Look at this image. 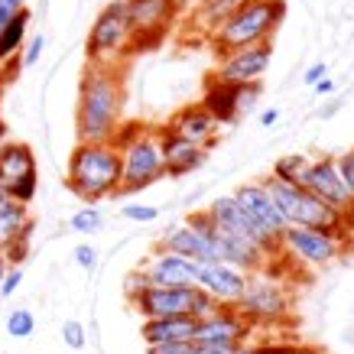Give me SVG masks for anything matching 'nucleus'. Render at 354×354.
I'll return each instance as SVG.
<instances>
[{
  "label": "nucleus",
  "instance_id": "f257e3e1",
  "mask_svg": "<svg viewBox=\"0 0 354 354\" xmlns=\"http://www.w3.org/2000/svg\"><path fill=\"white\" fill-rule=\"evenodd\" d=\"M124 82L118 68L88 65L78 88V143H108L120 127Z\"/></svg>",
  "mask_w": 354,
  "mask_h": 354
},
{
  "label": "nucleus",
  "instance_id": "f03ea898",
  "mask_svg": "<svg viewBox=\"0 0 354 354\" xmlns=\"http://www.w3.org/2000/svg\"><path fill=\"white\" fill-rule=\"evenodd\" d=\"M111 143L120 153V195L143 192L147 185L160 183L166 176L160 147V127L143 124H120Z\"/></svg>",
  "mask_w": 354,
  "mask_h": 354
},
{
  "label": "nucleus",
  "instance_id": "7ed1b4c3",
  "mask_svg": "<svg viewBox=\"0 0 354 354\" xmlns=\"http://www.w3.org/2000/svg\"><path fill=\"white\" fill-rule=\"evenodd\" d=\"M68 189L88 205L120 192V153L114 143H78L65 172Z\"/></svg>",
  "mask_w": 354,
  "mask_h": 354
},
{
  "label": "nucleus",
  "instance_id": "20e7f679",
  "mask_svg": "<svg viewBox=\"0 0 354 354\" xmlns=\"http://www.w3.org/2000/svg\"><path fill=\"white\" fill-rule=\"evenodd\" d=\"M283 17H286V3L283 0H241V7L212 36L215 53L227 55L237 53V49H247V46L270 43V36L277 32Z\"/></svg>",
  "mask_w": 354,
  "mask_h": 354
},
{
  "label": "nucleus",
  "instance_id": "39448f33",
  "mask_svg": "<svg viewBox=\"0 0 354 354\" xmlns=\"http://www.w3.org/2000/svg\"><path fill=\"white\" fill-rule=\"evenodd\" d=\"M260 183H263V189L270 192V198L277 202L279 215L286 218V225L319 227V231H344V218L348 215H342V212L322 205L319 198H312L306 189L290 185V183H279L273 176H263Z\"/></svg>",
  "mask_w": 354,
  "mask_h": 354
},
{
  "label": "nucleus",
  "instance_id": "423d86ee",
  "mask_svg": "<svg viewBox=\"0 0 354 354\" xmlns=\"http://www.w3.org/2000/svg\"><path fill=\"white\" fill-rule=\"evenodd\" d=\"M130 53H133V32H130L124 0H111L108 7L97 13V20L91 23V32H88V59H91V65L118 68Z\"/></svg>",
  "mask_w": 354,
  "mask_h": 354
},
{
  "label": "nucleus",
  "instance_id": "0eeeda50",
  "mask_svg": "<svg viewBox=\"0 0 354 354\" xmlns=\"http://www.w3.org/2000/svg\"><path fill=\"white\" fill-rule=\"evenodd\" d=\"M290 290L283 286V279L267 273V267L257 273H247V290L237 299L234 309L244 315L250 325H273L283 322L290 315Z\"/></svg>",
  "mask_w": 354,
  "mask_h": 354
},
{
  "label": "nucleus",
  "instance_id": "6e6552de",
  "mask_svg": "<svg viewBox=\"0 0 354 354\" xmlns=\"http://www.w3.org/2000/svg\"><path fill=\"white\" fill-rule=\"evenodd\" d=\"M185 225L195 227V231H202V234L212 241V247H215L218 260L227 263V267L241 270V273H257V270H263L270 263V257L263 250H257L254 244H247L244 237H237V234H231V231H225V227H218L205 208L202 212H192V215L185 218Z\"/></svg>",
  "mask_w": 354,
  "mask_h": 354
},
{
  "label": "nucleus",
  "instance_id": "1a4fd4ad",
  "mask_svg": "<svg viewBox=\"0 0 354 354\" xmlns=\"http://www.w3.org/2000/svg\"><path fill=\"white\" fill-rule=\"evenodd\" d=\"M344 231H319V227L290 225L279 234V254L302 267H325L342 254Z\"/></svg>",
  "mask_w": 354,
  "mask_h": 354
},
{
  "label": "nucleus",
  "instance_id": "9d476101",
  "mask_svg": "<svg viewBox=\"0 0 354 354\" xmlns=\"http://www.w3.org/2000/svg\"><path fill=\"white\" fill-rule=\"evenodd\" d=\"M205 212L212 215V221H215L218 227H225V231H231V234L244 237L247 244H254L257 250H263L270 260L279 257V241H277L273 234H267V231H263V227H260L254 218L247 215L234 195H221V198H212Z\"/></svg>",
  "mask_w": 354,
  "mask_h": 354
},
{
  "label": "nucleus",
  "instance_id": "9b49d317",
  "mask_svg": "<svg viewBox=\"0 0 354 354\" xmlns=\"http://www.w3.org/2000/svg\"><path fill=\"white\" fill-rule=\"evenodd\" d=\"M124 10L133 32V49H143L156 46V39L169 30L179 13V0H124Z\"/></svg>",
  "mask_w": 354,
  "mask_h": 354
},
{
  "label": "nucleus",
  "instance_id": "f8f14e48",
  "mask_svg": "<svg viewBox=\"0 0 354 354\" xmlns=\"http://www.w3.org/2000/svg\"><path fill=\"white\" fill-rule=\"evenodd\" d=\"M299 189H306L312 198H319V202L328 205V208H335V212L351 215L354 198H351V192L344 189L342 172H338V166H335V156H315V160L309 162V169L302 172Z\"/></svg>",
  "mask_w": 354,
  "mask_h": 354
},
{
  "label": "nucleus",
  "instance_id": "ddd939ff",
  "mask_svg": "<svg viewBox=\"0 0 354 354\" xmlns=\"http://www.w3.org/2000/svg\"><path fill=\"white\" fill-rule=\"evenodd\" d=\"M270 59H273V43H257L237 49V53L218 55V68H215V82L225 85H260V78L267 75Z\"/></svg>",
  "mask_w": 354,
  "mask_h": 354
},
{
  "label": "nucleus",
  "instance_id": "4468645a",
  "mask_svg": "<svg viewBox=\"0 0 354 354\" xmlns=\"http://www.w3.org/2000/svg\"><path fill=\"white\" fill-rule=\"evenodd\" d=\"M250 335H254V325L247 322L234 306H225L212 319L195 322L192 344H231V348H241V344L250 342Z\"/></svg>",
  "mask_w": 354,
  "mask_h": 354
},
{
  "label": "nucleus",
  "instance_id": "2eb2a0df",
  "mask_svg": "<svg viewBox=\"0 0 354 354\" xmlns=\"http://www.w3.org/2000/svg\"><path fill=\"white\" fill-rule=\"evenodd\" d=\"M195 286L221 306H237V299L247 290V273L227 267V263H198L195 267Z\"/></svg>",
  "mask_w": 354,
  "mask_h": 354
},
{
  "label": "nucleus",
  "instance_id": "dca6fc26",
  "mask_svg": "<svg viewBox=\"0 0 354 354\" xmlns=\"http://www.w3.org/2000/svg\"><path fill=\"white\" fill-rule=\"evenodd\" d=\"M195 286H150L133 299V309L143 319H166V315H189L195 302Z\"/></svg>",
  "mask_w": 354,
  "mask_h": 354
},
{
  "label": "nucleus",
  "instance_id": "f3484780",
  "mask_svg": "<svg viewBox=\"0 0 354 354\" xmlns=\"http://www.w3.org/2000/svg\"><path fill=\"white\" fill-rule=\"evenodd\" d=\"M234 198L241 202V208H244L247 215L254 218V221H257V225L263 227L267 234L277 237V241H279V234L290 227V225H286V218L279 215L277 202L270 198V192L263 189V183H260V179H257V183H244L234 192Z\"/></svg>",
  "mask_w": 354,
  "mask_h": 354
},
{
  "label": "nucleus",
  "instance_id": "a211bd4d",
  "mask_svg": "<svg viewBox=\"0 0 354 354\" xmlns=\"http://www.w3.org/2000/svg\"><path fill=\"white\" fill-rule=\"evenodd\" d=\"M195 267H198L195 260L156 247L140 270L150 277V286H195Z\"/></svg>",
  "mask_w": 354,
  "mask_h": 354
},
{
  "label": "nucleus",
  "instance_id": "6ab92c4d",
  "mask_svg": "<svg viewBox=\"0 0 354 354\" xmlns=\"http://www.w3.org/2000/svg\"><path fill=\"white\" fill-rule=\"evenodd\" d=\"M166 130L169 133H176V137L189 140V143H195V147H212L218 140V130H221V124H218L208 111L202 108V104H189V108L176 111L172 114V120L166 124Z\"/></svg>",
  "mask_w": 354,
  "mask_h": 354
},
{
  "label": "nucleus",
  "instance_id": "aec40b11",
  "mask_svg": "<svg viewBox=\"0 0 354 354\" xmlns=\"http://www.w3.org/2000/svg\"><path fill=\"white\" fill-rule=\"evenodd\" d=\"M160 250H169V254H179V257H189L195 263H221L215 254V247L212 241L202 234V231H195L183 221V225H172L169 231H162L160 237Z\"/></svg>",
  "mask_w": 354,
  "mask_h": 354
},
{
  "label": "nucleus",
  "instance_id": "412c9836",
  "mask_svg": "<svg viewBox=\"0 0 354 354\" xmlns=\"http://www.w3.org/2000/svg\"><path fill=\"white\" fill-rule=\"evenodd\" d=\"M160 147H162V166H166V176H189L205 162L208 150L205 147H195L189 140L176 137L166 127H160Z\"/></svg>",
  "mask_w": 354,
  "mask_h": 354
},
{
  "label": "nucleus",
  "instance_id": "4be33fe9",
  "mask_svg": "<svg viewBox=\"0 0 354 354\" xmlns=\"http://www.w3.org/2000/svg\"><path fill=\"white\" fill-rule=\"evenodd\" d=\"M140 335L147 344H162V342H192L195 335V319L192 315H166V319H143Z\"/></svg>",
  "mask_w": 354,
  "mask_h": 354
},
{
  "label": "nucleus",
  "instance_id": "5701e85b",
  "mask_svg": "<svg viewBox=\"0 0 354 354\" xmlns=\"http://www.w3.org/2000/svg\"><path fill=\"white\" fill-rule=\"evenodd\" d=\"M237 101H241V85H225V82H208L202 97V108L218 120V124H234L237 114Z\"/></svg>",
  "mask_w": 354,
  "mask_h": 354
},
{
  "label": "nucleus",
  "instance_id": "b1692460",
  "mask_svg": "<svg viewBox=\"0 0 354 354\" xmlns=\"http://www.w3.org/2000/svg\"><path fill=\"white\" fill-rule=\"evenodd\" d=\"M241 7V0H202L198 7H195V13H192V26L202 36H215L221 26L227 23V17Z\"/></svg>",
  "mask_w": 354,
  "mask_h": 354
},
{
  "label": "nucleus",
  "instance_id": "393cba45",
  "mask_svg": "<svg viewBox=\"0 0 354 354\" xmlns=\"http://www.w3.org/2000/svg\"><path fill=\"white\" fill-rule=\"evenodd\" d=\"M36 172V156L26 143H7L0 153V185H10L23 176Z\"/></svg>",
  "mask_w": 354,
  "mask_h": 354
},
{
  "label": "nucleus",
  "instance_id": "a878e982",
  "mask_svg": "<svg viewBox=\"0 0 354 354\" xmlns=\"http://www.w3.org/2000/svg\"><path fill=\"white\" fill-rule=\"evenodd\" d=\"M26 221H30V212H26V205L13 202L10 195H7V189L0 185V250L10 244L13 237H17V231H20Z\"/></svg>",
  "mask_w": 354,
  "mask_h": 354
},
{
  "label": "nucleus",
  "instance_id": "bb28decb",
  "mask_svg": "<svg viewBox=\"0 0 354 354\" xmlns=\"http://www.w3.org/2000/svg\"><path fill=\"white\" fill-rule=\"evenodd\" d=\"M30 20H32V13L20 10L10 23H7V26H3V30H0V65L10 62L13 55L23 49V43H26V30H30Z\"/></svg>",
  "mask_w": 354,
  "mask_h": 354
},
{
  "label": "nucleus",
  "instance_id": "cd10ccee",
  "mask_svg": "<svg viewBox=\"0 0 354 354\" xmlns=\"http://www.w3.org/2000/svg\"><path fill=\"white\" fill-rule=\"evenodd\" d=\"M312 156L309 153H286V156H279L277 162H273V179H279V183H290V185H299L302 172L309 169Z\"/></svg>",
  "mask_w": 354,
  "mask_h": 354
},
{
  "label": "nucleus",
  "instance_id": "c85d7f7f",
  "mask_svg": "<svg viewBox=\"0 0 354 354\" xmlns=\"http://www.w3.org/2000/svg\"><path fill=\"white\" fill-rule=\"evenodd\" d=\"M101 225H104V218H101V212H97L95 205H88V208L75 212V215H72V221H68V227H72L75 234H97V231H101Z\"/></svg>",
  "mask_w": 354,
  "mask_h": 354
},
{
  "label": "nucleus",
  "instance_id": "c756f323",
  "mask_svg": "<svg viewBox=\"0 0 354 354\" xmlns=\"http://www.w3.org/2000/svg\"><path fill=\"white\" fill-rule=\"evenodd\" d=\"M3 189H7V195H10L13 202H20L30 208V202L36 198V189H39V172H30V176H23V179L3 185Z\"/></svg>",
  "mask_w": 354,
  "mask_h": 354
},
{
  "label": "nucleus",
  "instance_id": "7c9ffc66",
  "mask_svg": "<svg viewBox=\"0 0 354 354\" xmlns=\"http://www.w3.org/2000/svg\"><path fill=\"white\" fill-rule=\"evenodd\" d=\"M32 328H36V315L30 309H13L7 315V335L10 338H30Z\"/></svg>",
  "mask_w": 354,
  "mask_h": 354
},
{
  "label": "nucleus",
  "instance_id": "2f4dec72",
  "mask_svg": "<svg viewBox=\"0 0 354 354\" xmlns=\"http://www.w3.org/2000/svg\"><path fill=\"white\" fill-rule=\"evenodd\" d=\"M195 290H198V286H195ZM218 309H225V306H221V302H215L208 292L198 290V292H195V302H192V309H189V315H192L195 322H202V319H212Z\"/></svg>",
  "mask_w": 354,
  "mask_h": 354
},
{
  "label": "nucleus",
  "instance_id": "473e14b6",
  "mask_svg": "<svg viewBox=\"0 0 354 354\" xmlns=\"http://www.w3.org/2000/svg\"><path fill=\"white\" fill-rule=\"evenodd\" d=\"M120 215L127 218V221H137V225H150V221H156V218H160V208L130 202V205H124V208H120Z\"/></svg>",
  "mask_w": 354,
  "mask_h": 354
},
{
  "label": "nucleus",
  "instance_id": "72a5a7b5",
  "mask_svg": "<svg viewBox=\"0 0 354 354\" xmlns=\"http://www.w3.org/2000/svg\"><path fill=\"white\" fill-rule=\"evenodd\" d=\"M62 342L72 348V351H82L88 342V335H85V325L75 322V319H68V322L62 325Z\"/></svg>",
  "mask_w": 354,
  "mask_h": 354
},
{
  "label": "nucleus",
  "instance_id": "f704fd0d",
  "mask_svg": "<svg viewBox=\"0 0 354 354\" xmlns=\"http://www.w3.org/2000/svg\"><path fill=\"white\" fill-rule=\"evenodd\" d=\"M143 290H150V277H147L143 270H130L127 277H124V296L133 302Z\"/></svg>",
  "mask_w": 354,
  "mask_h": 354
},
{
  "label": "nucleus",
  "instance_id": "c9c22d12",
  "mask_svg": "<svg viewBox=\"0 0 354 354\" xmlns=\"http://www.w3.org/2000/svg\"><path fill=\"white\" fill-rule=\"evenodd\" d=\"M335 166H338V172H342L344 189H348V192H351V198H354V147H351V150H344L342 156H335Z\"/></svg>",
  "mask_w": 354,
  "mask_h": 354
},
{
  "label": "nucleus",
  "instance_id": "e433bc0d",
  "mask_svg": "<svg viewBox=\"0 0 354 354\" xmlns=\"http://www.w3.org/2000/svg\"><path fill=\"white\" fill-rule=\"evenodd\" d=\"M147 354H192V342H162V344H147Z\"/></svg>",
  "mask_w": 354,
  "mask_h": 354
},
{
  "label": "nucleus",
  "instance_id": "4c0bfd02",
  "mask_svg": "<svg viewBox=\"0 0 354 354\" xmlns=\"http://www.w3.org/2000/svg\"><path fill=\"white\" fill-rule=\"evenodd\" d=\"M20 283H23V267H10L7 270V277L0 279V296H3V299L13 296V292L20 290Z\"/></svg>",
  "mask_w": 354,
  "mask_h": 354
},
{
  "label": "nucleus",
  "instance_id": "58836bf2",
  "mask_svg": "<svg viewBox=\"0 0 354 354\" xmlns=\"http://www.w3.org/2000/svg\"><path fill=\"white\" fill-rule=\"evenodd\" d=\"M75 263L82 270H88V273H91V270L97 267V250L91 244H78L75 247Z\"/></svg>",
  "mask_w": 354,
  "mask_h": 354
},
{
  "label": "nucleus",
  "instance_id": "ea45409f",
  "mask_svg": "<svg viewBox=\"0 0 354 354\" xmlns=\"http://www.w3.org/2000/svg\"><path fill=\"white\" fill-rule=\"evenodd\" d=\"M43 49H46V36H32L30 43H26V53H23V65H26V68L36 65L39 55H43Z\"/></svg>",
  "mask_w": 354,
  "mask_h": 354
},
{
  "label": "nucleus",
  "instance_id": "a19ab883",
  "mask_svg": "<svg viewBox=\"0 0 354 354\" xmlns=\"http://www.w3.org/2000/svg\"><path fill=\"white\" fill-rule=\"evenodd\" d=\"M20 10H26V0H0V30H3Z\"/></svg>",
  "mask_w": 354,
  "mask_h": 354
},
{
  "label": "nucleus",
  "instance_id": "79ce46f5",
  "mask_svg": "<svg viewBox=\"0 0 354 354\" xmlns=\"http://www.w3.org/2000/svg\"><path fill=\"white\" fill-rule=\"evenodd\" d=\"M192 354H234L231 344H192Z\"/></svg>",
  "mask_w": 354,
  "mask_h": 354
},
{
  "label": "nucleus",
  "instance_id": "37998d69",
  "mask_svg": "<svg viewBox=\"0 0 354 354\" xmlns=\"http://www.w3.org/2000/svg\"><path fill=\"white\" fill-rule=\"evenodd\" d=\"M325 68H328V65L325 62H315V65H309V68H306V85H315V82H322L325 78Z\"/></svg>",
  "mask_w": 354,
  "mask_h": 354
},
{
  "label": "nucleus",
  "instance_id": "c03bdc74",
  "mask_svg": "<svg viewBox=\"0 0 354 354\" xmlns=\"http://www.w3.org/2000/svg\"><path fill=\"white\" fill-rule=\"evenodd\" d=\"M277 120H279V111L277 108H273V111H263V114H260V127H273Z\"/></svg>",
  "mask_w": 354,
  "mask_h": 354
},
{
  "label": "nucleus",
  "instance_id": "a18cd8bd",
  "mask_svg": "<svg viewBox=\"0 0 354 354\" xmlns=\"http://www.w3.org/2000/svg\"><path fill=\"white\" fill-rule=\"evenodd\" d=\"M312 88H315L319 95H332V91H335V82H332V78H328V75H325L322 82H315V85H312Z\"/></svg>",
  "mask_w": 354,
  "mask_h": 354
},
{
  "label": "nucleus",
  "instance_id": "49530a36",
  "mask_svg": "<svg viewBox=\"0 0 354 354\" xmlns=\"http://www.w3.org/2000/svg\"><path fill=\"white\" fill-rule=\"evenodd\" d=\"M7 133H10V130H7V120L0 118V153H3V147H7Z\"/></svg>",
  "mask_w": 354,
  "mask_h": 354
},
{
  "label": "nucleus",
  "instance_id": "de8ad7c7",
  "mask_svg": "<svg viewBox=\"0 0 354 354\" xmlns=\"http://www.w3.org/2000/svg\"><path fill=\"white\" fill-rule=\"evenodd\" d=\"M286 354H322V351H315V348H286Z\"/></svg>",
  "mask_w": 354,
  "mask_h": 354
},
{
  "label": "nucleus",
  "instance_id": "09e8293b",
  "mask_svg": "<svg viewBox=\"0 0 354 354\" xmlns=\"http://www.w3.org/2000/svg\"><path fill=\"white\" fill-rule=\"evenodd\" d=\"M7 270H10V263H7V257H3V250H0V279L7 277Z\"/></svg>",
  "mask_w": 354,
  "mask_h": 354
}]
</instances>
